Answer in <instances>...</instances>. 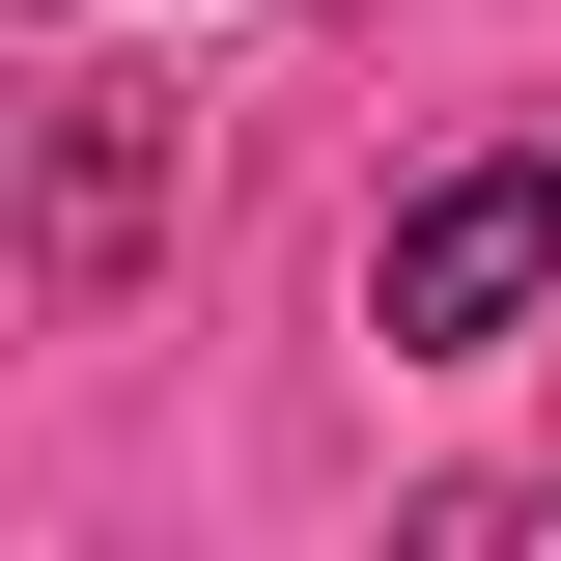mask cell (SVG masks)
<instances>
[{
  "label": "cell",
  "instance_id": "obj_1",
  "mask_svg": "<svg viewBox=\"0 0 561 561\" xmlns=\"http://www.w3.org/2000/svg\"><path fill=\"white\" fill-rule=\"evenodd\" d=\"M561 280V140H478L449 197H393V253H365V337H421V365H478L505 309Z\"/></svg>",
  "mask_w": 561,
  "mask_h": 561
}]
</instances>
